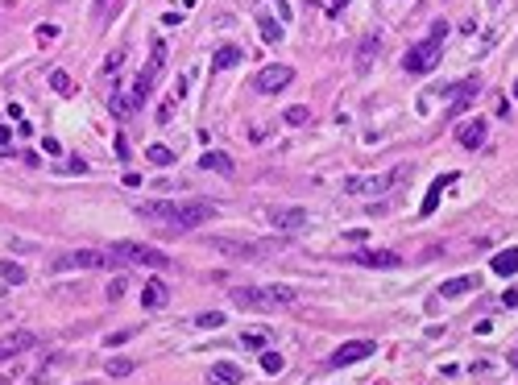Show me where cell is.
I'll use <instances>...</instances> for the list:
<instances>
[{"mask_svg":"<svg viewBox=\"0 0 518 385\" xmlns=\"http://www.w3.org/2000/svg\"><path fill=\"white\" fill-rule=\"evenodd\" d=\"M212 377H220V381H228V385H240V369H236L232 360H220V364H212Z\"/></svg>","mask_w":518,"mask_h":385,"instance_id":"7402d4cb","label":"cell"},{"mask_svg":"<svg viewBox=\"0 0 518 385\" xmlns=\"http://www.w3.org/2000/svg\"><path fill=\"white\" fill-rule=\"evenodd\" d=\"M137 215L162 220V224H174V228H199L216 215V207L203 203V199H158V203H137Z\"/></svg>","mask_w":518,"mask_h":385,"instance_id":"6da1fadb","label":"cell"},{"mask_svg":"<svg viewBox=\"0 0 518 385\" xmlns=\"http://www.w3.org/2000/svg\"><path fill=\"white\" fill-rule=\"evenodd\" d=\"M146 158H150L154 166H170V162H174V154H170L166 145H150V150H146Z\"/></svg>","mask_w":518,"mask_h":385,"instance_id":"484cf974","label":"cell"},{"mask_svg":"<svg viewBox=\"0 0 518 385\" xmlns=\"http://www.w3.org/2000/svg\"><path fill=\"white\" fill-rule=\"evenodd\" d=\"M452 183H456V174H440V178H436V187H431V195L419 203V215H431V211L440 207V191H444V187H452Z\"/></svg>","mask_w":518,"mask_h":385,"instance_id":"e0dca14e","label":"cell"},{"mask_svg":"<svg viewBox=\"0 0 518 385\" xmlns=\"http://www.w3.org/2000/svg\"><path fill=\"white\" fill-rule=\"evenodd\" d=\"M257 364H262V373H270V377H274V373H282V369H286V356H282V352H270V348H266L262 356H257Z\"/></svg>","mask_w":518,"mask_h":385,"instance_id":"ffe728a7","label":"cell"},{"mask_svg":"<svg viewBox=\"0 0 518 385\" xmlns=\"http://www.w3.org/2000/svg\"><path fill=\"white\" fill-rule=\"evenodd\" d=\"M142 303L150 307V311H158V307H166V286L154 278V282H146V294H142Z\"/></svg>","mask_w":518,"mask_h":385,"instance_id":"d6986e66","label":"cell"},{"mask_svg":"<svg viewBox=\"0 0 518 385\" xmlns=\"http://www.w3.org/2000/svg\"><path fill=\"white\" fill-rule=\"evenodd\" d=\"M112 253L124 257V261H133V266H146V270H162V266H170V257H166L162 248L142 244V240H120V244H112Z\"/></svg>","mask_w":518,"mask_h":385,"instance_id":"5b68a950","label":"cell"},{"mask_svg":"<svg viewBox=\"0 0 518 385\" xmlns=\"http://www.w3.org/2000/svg\"><path fill=\"white\" fill-rule=\"evenodd\" d=\"M50 87H54V91H71V79H67L63 71H54V75H50Z\"/></svg>","mask_w":518,"mask_h":385,"instance_id":"836d02e7","label":"cell"},{"mask_svg":"<svg viewBox=\"0 0 518 385\" xmlns=\"http://www.w3.org/2000/svg\"><path fill=\"white\" fill-rule=\"evenodd\" d=\"M104 369H108V377H128V373H133V360H124V356H112V360H108Z\"/></svg>","mask_w":518,"mask_h":385,"instance_id":"d4e9b609","label":"cell"},{"mask_svg":"<svg viewBox=\"0 0 518 385\" xmlns=\"http://www.w3.org/2000/svg\"><path fill=\"white\" fill-rule=\"evenodd\" d=\"M373 352H377L373 340H348V344H340V348L332 352V364H336V369H348V364H357V360H365V356H373Z\"/></svg>","mask_w":518,"mask_h":385,"instance_id":"9c48e42d","label":"cell"},{"mask_svg":"<svg viewBox=\"0 0 518 385\" xmlns=\"http://www.w3.org/2000/svg\"><path fill=\"white\" fill-rule=\"evenodd\" d=\"M240 344H245V348H266V344H270V331H245Z\"/></svg>","mask_w":518,"mask_h":385,"instance_id":"f1b7e54d","label":"cell"},{"mask_svg":"<svg viewBox=\"0 0 518 385\" xmlns=\"http://www.w3.org/2000/svg\"><path fill=\"white\" fill-rule=\"evenodd\" d=\"M489 266H493V274H497V278H514V274H518V248H502Z\"/></svg>","mask_w":518,"mask_h":385,"instance_id":"2e32d148","label":"cell"},{"mask_svg":"<svg viewBox=\"0 0 518 385\" xmlns=\"http://www.w3.org/2000/svg\"><path fill=\"white\" fill-rule=\"evenodd\" d=\"M58 274H67V270H108L112 261H108V253L104 248H71V253H63L58 261H50Z\"/></svg>","mask_w":518,"mask_h":385,"instance_id":"8992f818","label":"cell"},{"mask_svg":"<svg viewBox=\"0 0 518 385\" xmlns=\"http://www.w3.org/2000/svg\"><path fill=\"white\" fill-rule=\"evenodd\" d=\"M485 137H489V124H485L481 116H469V120H460V124H456V141H460L464 150H481V145H485Z\"/></svg>","mask_w":518,"mask_h":385,"instance_id":"8fae6325","label":"cell"},{"mask_svg":"<svg viewBox=\"0 0 518 385\" xmlns=\"http://www.w3.org/2000/svg\"><path fill=\"white\" fill-rule=\"evenodd\" d=\"M373 54H377V34L361 46V67H373Z\"/></svg>","mask_w":518,"mask_h":385,"instance_id":"f546056e","label":"cell"},{"mask_svg":"<svg viewBox=\"0 0 518 385\" xmlns=\"http://www.w3.org/2000/svg\"><path fill=\"white\" fill-rule=\"evenodd\" d=\"M344 5H348V0H332V5H328V9H332V13H340Z\"/></svg>","mask_w":518,"mask_h":385,"instance_id":"ab89813d","label":"cell"},{"mask_svg":"<svg viewBox=\"0 0 518 385\" xmlns=\"http://www.w3.org/2000/svg\"><path fill=\"white\" fill-rule=\"evenodd\" d=\"M0 278H5L9 286H21V282H25V270H21L17 261H0Z\"/></svg>","mask_w":518,"mask_h":385,"instance_id":"603a6c76","label":"cell"},{"mask_svg":"<svg viewBox=\"0 0 518 385\" xmlns=\"http://www.w3.org/2000/svg\"><path fill=\"white\" fill-rule=\"evenodd\" d=\"M25 348H34V331H13V336L0 340V360H9V356L25 352Z\"/></svg>","mask_w":518,"mask_h":385,"instance_id":"4fadbf2b","label":"cell"},{"mask_svg":"<svg viewBox=\"0 0 518 385\" xmlns=\"http://www.w3.org/2000/svg\"><path fill=\"white\" fill-rule=\"evenodd\" d=\"M262 42H270V46H278V42H282V25H278V21H270L266 13H262Z\"/></svg>","mask_w":518,"mask_h":385,"instance_id":"cb8c5ba5","label":"cell"},{"mask_svg":"<svg viewBox=\"0 0 518 385\" xmlns=\"http://www.w3.org/2000/svg\"><path fill=\"white\" fill-rule=\"evenodd\" d=\"M469 290H477V278H473V274H464V278H448V282L440 286L444 299H460V294H469Z\"/></svg>","mask_w":518,"mask_h":385,"instance_id":"ac0fdd59","label":"cell"},{"mask_svg":"<svg viewBox=\"0 0 518 385\" xmlns=\"http://www.w3.org/2000/svg\"><path fill=\"white\" fill-rule=\"evenodd\" d=\"M63 170H71V174H87V162H83V158H71Z\"/></svg>","mask_w":518,"mask_h":385,"instance_id":"d590c367","label":"cell"},{"mask_svg":"<svg viewBox=\"0 0 518 385\" xmlns=\"http://www.w3.org/2000/svg\"><path fill=\"white\" fill-rule=\"evenodd\" d=\"M282 120H286L291 128H299V124H307V120H311V112H307V108H286V112H282Z\"/></svg>","mask_w":518,"mask_h":385,"instance_id":"83f0119b","label":"cell"},{"mask_svg":"<svg viewBox=\"0 0 518 385\" xmlns=\"http://www.w3.org/2000/svg\"><path fill=\"white\" fill-rule=\"evenodd\" d=\"M514 100H518V83H514Z\"/></svg>","mask_w":518,"mask_h":385,"instance_id":"7bdbcfd3","label":"cell"},{"mask_svg":"<svg viewBox=\"0 0 518 385\" xmlns=\"http://www.w3.org/2000/svg\"><path fill=\"white\" fill-rule=\"evenodd\" d=\"M128 336H133V327H124V331H112V336H108V344H124Z\"/></svg>","mask_w":518,"mask_h":385,"instance_id":"8d00e7d4","label":"cell"},{"mask_svg":"<svg viewBox=\"0 0 518 385\" xmlns=\"http://www.w3.org/2000/svg\"><path fill=\"white\" fill-rule=\"evenodd\" d=\"M207 385H228V381H220V377H212V373H207Z\"/></svg>","mask_w":518,"mask_h":385,"instance_id":"60d3db41","label":"cell"},{"mask_svg":"<svg viewBox=\"0 0 518 385\" xmlns=\"http://www.w3.org/2000/svg\"><path fill=\"white\" fill-rule=\"evenodd\" d=\"M506 307H518V290H506Z\"/></svg>","mask_w":518,"mask_h":385,"instance_id":"f35d334b","label":"cell"},{"mask_svg":"<svg viewBox=\"0 0 518 385\" xmlns=\"http://www.w3.org/2000/svg\"><path fill=\"white\" fill-rule=\"evenodd\" d=\"M9 141H13V128H9V124H0V150H5Z\"/></svg>","mask_w":518,"mask_h":385,"instance_id":"74e56055","label":"cell"},{"mask_svg":"<svg viewBox=\"0 0 518 385\" xmlns=\"http://www.w3.org/2000/svg\"><path fill=\"white\" fill-rule=\"evenodd\" d=\"M427 38H431V42H444V38H448V21H436V25H431V34H427Z\"/></svg>","mask_w":518,"mask_h":385,"instance_id":"e575fe53","label":"cell"},{"mask_svg":"<svg viewBox=\"0 0 518 385\" xmlns=\"http://www.w3.org/2000/svg\"><path fill=\"white\" fill-rule=\"evenodd\" d=\"M108 108H112V116H120V120H124V116H133V104H128V95H112Z\"/></svg>","mask_w":518,"mask_h":385,"instance_id":"4316f807","label":"cell"},{"mask_svg":"<svg viewBox=\"0 0 518 385\" xmlns=\"http://www.w3.org/2000/svg\"><path fill=\"white\" fill-rule=\"evenodd\" d=\"M120 62H124V50H112V54H108V62H104V75L112 79V75L120 71Z\"/></svg>","mask_w":518,"mask_h":385,"instance_id":"4dcf8cb0","label":"cell"},{"mask_svg":"<svg viewBox=\"0 0 518 385\" xmlns=\"http://www.w3.org/2000/svg\"><path fill=\"white\" fill-rule=\"evenodd\" d=\"M124 286H128L124 278H112V282H108V299H112V303H116V299H124Z\"/></svg>","mask_w":518,"mask_h":385,"instance_id":"d6a6232c","label":"cell"},{"mask_svg":"<svg viewBox=\"0 0 518 385\" xmlns=\"http://www.w3.org/2000/svg\"><path fill=\"white\" fill-rule=\"evenodd\" d=\"M203 244L220 257H232V261H257L278 248V240H240V236H203Z\"/></svg>","mask_w":518,"mask_h":385,"instance_id":"3957f363","label":"cell"},{"mask_svg":"<svg viewBox=\"0 0 518 385\" xmlns=\"http://www.w3.org/2000/svg\"><path fill=\"white\" fill-rule=\"evenodd\" d=\"M199 170H212V174H228V178H232V158L220 154V150H207V154H199Z\"/></svg>","mask_w":518,"mask_h":385,"instance_id":"9a60e30c","label":"cell"},{"mask_svg":"<svg viewBox=\"0 0 518 385\" xmlns=\"http://www.w3.org/2000/svg\"><path fill=\"white\" fill-rule=\"evenodd\" d=\"M236 62H240V50H236V46H220L216 58H212L216 71H228V67H236Z\"/></svg>","mask_w":518,"mask_h":385,"instance_id":"44dd1931","label":"cell"},{"mask_svg":"<svg viewBox=\"0 0 518 385\" xmlns=\"http://www.w3.org/2000/svg\"><path fill=\"white\" fill-rule=\"evenodd\" d=\"M411 178V170L403 166V170H385V174H352V178H344V191L348 195H357V199H369V195H385V191H394L398 183H407Z\"/></svg>","mask_w":518,"mask_h":385,"instance_id":"277c9868","label":"cell"},{"mask_svg":"<svg viewBox=\"0 0 518 385\" xmlns=\"http://www.w3.org/2000/svg\"><path fill=\"white\" fill-rule=\"evenodd\" d=\"M299 294L291 286H236L232 303L245 311H274V307H291Z\"/></svg>","mask_w":518,"mask_h":385,"instance_id":"7a4b0ae2","label":"cell"},{"mask_svg":"<svg viewBox=\"0 0 518 385\" xmlns=\"http://www.w3.org/2000/svg\"><path fill=\"white\" fill-rule=\"evenodd\" d=\"M291 83H295V67H286V62H274V67H266L262 75H257V87H262L266 95H274V91H282Z\"/></svg>","mask_w":518,"mask_h":385,"instance_id":"30bf717a","label":"cell"},{"mask_svg":"<svg viewBox=\"0 0 518 385\" xmlns=\"http://www.w3.org/2000/svg\"><path fill=\"white\" fill-rule=\"evenodd\" d=\"M100 5H108V0H100Z\"/></svg>","mask_w":518,"mask_h":385,"instance_id":"ee69618b","label":"cell"},{"mask_svg":"<svg viewBox=\"0 0 518 385\" xmlns=\"http://www.w3.org/2000/svg\"><path fill=\"white\" fill-rule=\"evenodd\" d=\"M436 62H440V42H431V38H423L419 46H411V50L403 54V67H407L411 75H427Z\"/></svg>","mask_w":518,"mask_h":385,"instance_id":"52a82bcc","label":"cell"},{"mask_svg":"<svg viewBox=\"0 0 518 385\" xmlns=\"http://www.w3.org/2000/svg\"><path fill=\"white\" fill-rule=\"evenodd\" d=\"M477 87H481V79H477V75H469L464 83H456V87H452V108H448V112L456 116V112H460V104L477 100Z\"/></svg>","mask_w":518,"mask_h":385,"instance_id":"5bb4252c","label":"cell"},{"mask_svg":"<svg viewBox=\"0 0 518 385\" xmlns=\"http://www.w3.org/2000/svg\"><path fill=\"white\" fill-rule=\"evenodd\" d=\"M220 323H224V315H220V311H203V315L195 319V327H220Z\"/></svg>","mask_w":518,"mask_h":385,"instance_id":"1f68e13d","label":"cell"},{"mask_svg":"<svg viewBox=\"0 0 518 385\" xmlns=\"http://www.w3.org/2000/svg\"><path fill=\"white\" fill-rule=\"evenodd\" d=\"M0 385H9V373H0Z\"/></svg>","mask_w":518,"mask_h":385,"instance_id":"b9f144b4","label":"cell"},{"mask_svg":"<svg viewBox=\"0 0 518 385\" xmlns=\"http://www.w3.org/2000/svg\"><path fill=\"white\" fill-rule=\"evenodd\" d=\"M352 266H365V270H394L403 257L398 253H390V248H365V253H357V257H348Z\"/></svg>","mask_w":518,"mask_h":385,"instance_id":"7c38bea8","label":"cell"},{"mask_svg":"<svg viewBox=\"0 0 518 385\" xmlns=\"http://www.w3.org/2000/svg\"><path fill=\"white\" fill-rule=\"evenodd\" d=\"M266 224L278 232H299L307 224V211L303 207H266Z\"/></svg>","mask_w":518,"mask_h":385,"instance_id":"ba28073f","label":"cell"}]
</instances>
